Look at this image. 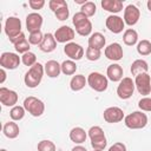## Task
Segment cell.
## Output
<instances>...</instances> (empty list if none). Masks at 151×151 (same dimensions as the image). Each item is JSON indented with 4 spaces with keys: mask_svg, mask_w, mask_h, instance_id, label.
<instances>
[{
    "mask_svg": "<svg viewBox=\"0 0 151 151\" xmlns=\"http://www.w3.org/2000/svg\"><path fill=\"white\" fill-rule=\"evenodd\" d=\"M24 107L33 117H40L45 112V104L42 103V100H40L39 98L33 97V96L25 98Z\"/></svg>",
    "mask_w": 151,
    "mask_h": 151,
    "instance_id": "obj_6",
    "label": "cell"
},
{
    "mask_svg": "<svg viewBox=\"0 0 151 151\" xmlns=\"http://www.w3.org/2000/svg\"><path fill=\"white\" fill-rule=\"evenodd\" d=\"M41 25H42V17L39 13L33 12L26 17V28L29 33L40 31Z\"/></svg>",
    "mask_w": 151,
    "mask_h": 151,
    "instance_id": "obj_17",
    "label": "cell"
},
{
    "mask_svg": "<svg viewBox=\"0 0 151 151\" xmlns=\"http://www.w3.org/2000/svg\"><path fill=\"white\" fill-rule=\"evenodd\" d=\"M54 14H55V17H57V19H58V20H60V21L66 20V19L68 18V15H70L68 6H65V7L60 8V9H58L57 12H54Z\"/></svg>",
    "mask_w": 151,
    "mask_h": 151,
    "instance_id": "obj_40",
    "label": "cell"
},
{
    "mask_svg": "<svg viewBox=\"0 0 151 151\" xmlns=\"http://www.w3.org/2000/svg\"><path fill=\"white\" fill-rule=\"evenodd\" d=\"M105 25L107 27V29L114 34H118V33H122L124 27H125V22L123 20V18H120L119 15H116V14H111L106 18V21H105Z\"/></svg>",
    "mask_w": 151,
    "mask_h": 151,
    "instance_id": "obj_13",
    "label": "cell"
},
{
    "mask_svg": "<svg viewBox=\"0 0 151 151\" xmlns=\"http://www.w3.org/2000/svg\"><path fill=\"white\" fill-rule=\"evenodd\" d=\"M134 88H136V85H134V81L132 80V78L130 77H124L120 81H119V85L117 87V94L120 99H129L132 97L133 92H134Z\"/></svg>",
    "mask_w": 151,
    "mask_h": 151,
    "instance_id": "obj_7",
    "label": "cell"
},
{
    "mask_svg": "<svg viewBox=\"0 0 151 151\" xmlns=\"http://www.w3.org/2000/svg\"><path fill=\"white\" fill-rule=\"evenodd\" d=\"M125 126L131 130L144 129L147 124V116L143 111H134L124 118Z\"/></svg>",
    "mask_w": 151,
    "mask_h": 151,
    "instance_id": "obj_3",
    "label": "cell"
},
{
    "mask_svg": "<svg viewBox=\"0 0 151 151\" xmlns=\"http://www.w3.org/2000/svg\"><path fill=\"white\" fill-rule=\"evenodd\" d=\"M109 151H126V145H125L124 143L117 142V143H114L112 146H110Z\"/></svg>",
    "mask_w": 151,
    "mask_h": 151,
    "instance_id": "obj_42",
    "label": "cell"
},
{
    "mask_svg": "<svg viewBox=\"0 0 151 151\" xmlns=\"http://www.w3.org/2000/svg\"><path fill=\"white\" fill-rule=\"evenodd\" d=\"M132 76H138V74H142V73H147L149 71V65L145 60L143 59H137L134 60L132 64H131V68H130Z\"/></svg>",
    "mask_w": 151,
    "mask_h": 151,
    "instance_id": "obj_26",
    "label": "cell"
},
{
    "mask_svg": "<svg viewBox=\"0 0 151 151\" xmlns=\"http://www.w3.org/2000/svg\"><path fill=\"white\" fill-rule=\"evenodd\" d=\"M0 101L4 106H15L18 103V93L7 87H0Z\"/></svg>",
    "mask_w": 151,
    "mask_h": 151,
    "instance_id": "obj_16",
    "label": "cell"
},
{
    "mask_svg": "<svg viewBox=\"0 0 151 151\" xmlns=\"http://www.w3.org/2000/svg\"><path fill=\"white\" fill-rule=\"evenodd\" d=\"M48 6H50L51 11L54 13V12H57L58 9H60V8L65 7V6H67V2H66L65 0H51V1L48 2Z\"/></svg>",
    "mask_w": 151,
    "mask_h": 151,
    "instance_id": "obj_39",
    "label": "cell"
},
{
    "mask_svg": "<svg viewBox=\"0 0 151 151\" xmlns=\"http://www.w3.org/2000/svg\"><path fill=\"white\" fill-rule=\"evenodd\" d=\"M9 41L14 45V48H15V51L18 53L25 54L26 52H29V45L31 44L28 42V40L26 39V37H25L24 33H21L20 35H18L17 38H14V39H12Z\"/></svg>",
    "mask_w": 151,
    "mask_h": 151,
    "instance_id": "obj_19",
    "label": "cell"
},
{
    "mask_svg": "<svg viewBox=\"0 0 151 151\" xmlns=\"http://www.w3.org/2000/svg\"><path fill=\"white\" fill-rule=\"evenodd\" d=\"M77 71V64L73 60H65L61 63V72L65 76H72Z\"/></svg>",
    "mask_w": 151,
    "mask_h": 151,
    "instance_id": "obj_31",
    "label": "cell"
},
{
    "mask_svg": "<svg viewBox=\"0 0 151 151\" xmlns=\"http://www.w3.org/2000/svg\"><path fill=\"white\" fill-rule=\"evenodd\" d=\"M123 67L119 64H111L106 70L107 79H110L113 83L120 81L123 79Z\"/></svg>",
    "mask_w": 151,
    "mask_h": 151,
    "instance_id": "obj_21",
    "label": "cell"
},
{
    "mask_svg": "<svg viewBox=\"0 0 151 151\" xmlns=\"http://www.w3.org/2000/svg\"><path fill=\"white\" fill-rule=\"evenodd\" d=\"M103 117H104V120L106 123H110V124H114V123H119L122 122L125 117H124V111L118 107V106H111V107H107L104 113H103Z\"/></svg>",
    "mask_w": 151,
    "mask_h": 151,
    "instance_id": "obj_11",
    "label": "cell"
},
{
    "mask_svg": "<svg viewBox=\"0 0 151 151\" xmlns=\"http://www.w3.org/2000/svg\"><path fill=\"white\" fill-rule=\"evenodd\" d=\"M5 33L9 40L20 35L21 32V21L17 17H8L5 22Z\"/></svg>",
    "mask_w": 151,
    "mask_h": 151,
    "instance_id": "obj_8",
    "label": "cell"
},
{
    "mask_svg": "<svg viewBox=\"0 0 151 151\" xmlns=\"http://www.w3.org/2000/svg\"><path fill=\"white\" fill-rule=\"evenodd\" d=\"M138 107L140 109V111H145V112H151V98L149 97H144L138 101Z\"/></svg>",
    "mask_w": 151,
    "mask_h": 151,
    "instance_id": "obj_38",
    "label": "cell"
},
{
    "mask_svg": "<svg viewBox=\"0 0 151 151\" xmlns=\"http://www.w3.org/2000/svg\"><path fill=\"white\" fill-rule=\"evenodd\" d=\"M45 73L50 78H57L61 73V64H59L57 60H48L44 65Z\"/></svg>",
    "mask_w": 151,
    "mask_h": 151,
    "instance_id": "obj_22",
    "label": "cell"
},
{
    "mask_svg": "<svg viewBox=\"0 0 151 151\" xmlns=\"http://www.w3.org/2000/svg\"><path fill=\"white\" fill-rule=\"evenodd\" d=\"M87 138V133L83 127H73L70 131V139L74 143V144H83Z\"/></svg>",
    "mask_w": 151,
    "mask_h": 151,
    "instance_id": "obj_25",
    "label": "cell"
},
{
    "mask_svg": "<svg viewBox=\"0 0 151 151\" xmlns=\"http://www.w3.org/2000/svg\"><path fill=\"white\" fill-rule=\"evenodd\" d=\"M80 9H81L80 12H83L87 18H90V17H93V15L96 14V12H97V6H96V4H94L93 1H87L86 4H84V5L81 6Z\"/></svg>",
    "mask_w": 151,
    "mask_h": 151,
    "instance_id": "obj_33",
    "label": "cell"
},
{
    "mask_svg": "<svg viewBox=\"0 0 151 151\" xmlns=\"http://www.w3.org/2000/svg\"><path fill=\"white\" fill-rule=\"evenodd\" d=\"M44 39V34L41 33V31H38V32H33V33H29V37H28V42L31 45H40L41 41Z\"/></svg>",
    "mask_w": 151,
    "mask_h": 151,
    "instance_id": "obj_37",
    "label": "cell"
},
{
    "mask_svg": "<svg viewBox=\"0 0 151 151\" xmlns=\"http://www.w3.org/2000/svg\"><path fill=\"white\" fill-rule=\"evenodd\" d=\"M86 84H87V78H85V76H83V74H76V76L72 77V79L70 81V87H71L72 91L78 92V91L83 90Z\"/></svg>",
    "mask_w": 151,
    "mask_h": 151,
    "instance_id": "obj_28",
    "label": "cell"
},
{
    "mask_svg": "<svg viewBox=\"0 0 151 151\" xmlns=\"http://www.w3.org/2000/svg\"><path fill=\"white\" fill-rule=\"evenodd\" d=\"M137 52L140 55H149L151 53V42L146 39L140 40L137 44Z\"/></svg>",
    "mask_w": 151,
    "mask_h": 151,
    "instance_id": "obj_32",
    "label": "cell"
},
{
    "mask_svg": "<svg viewBox=\"0 0 151 151\" xmlns=\"http://www.w3.org/2000/svg\"><path fill=\"white\" fill-rule=\"evenodd\" d=\"M134 85L137 91L142 96H147L151 93V77L149 73H142L134 77Z\"/></svg>",
    "mask_w": 151,
    "mask_h": 151,
    "instance_id": "obj_10",
    "label": "cell"
},
{
    "mask_svg": "<svg viewBox=\"0 0 151 151\" xmlns=\"http://www.w3.org/2000/svg\"><path fill=\"white\" fill-rule=\"evenodd\" d=\"M146 6H147V9L151 12V0H149V1L146 2Z\"/></svg>",
    "mask_w": 151,
    "mask_h": 151,
    "instance_id": "obj_46",
    "label": "cell"
},
{
    "mask_svg": "<svg viewBox=\"0 0 151 151\" xmlns=\"http://www.w3.org/2000/svg\"><path fill=\"white\" fill-rule=\"evenodd\" d=\"M72 22H73V26L76 28V32L79 35L87 37V35L91 34V32H92V22L90 21V19L83 12H77L73 15Z\"/></svg>",
    "mask_w": 151,
    "mask_h": 151,
    "instance_id": "obj_2",
    "label": "cell"
},
{
    "mask_svg": "<svg viewBox=\"0 0 151 151\" xmlns=\"http://www.w3.org/2000/svg\"><path fill=\"white\" fill-rule=\"evenodd\" d=\"M25 112H26V110H25L24 106L15 105V106H13V107L11 109V111H9V117H11V119H12L13 122H19V120H21V119L25 117Z\"/></svg>",
    "mask_w": 151,
    "mask_h": 151,
    "instance_id": "obj_30",
    "label": "cell"
},
{
    "mask_svg": "<svg viewBox=\"0 0 151 151\" xmlns=\"http://www.w3.org/2000/svg\"><path fill=\"white\" fill-rule=\"evenodd\" d=\"M86 59L90 60V61H96L100 58L101 55V52L100 50H97V48H93V47H87L86 50Z\"/></svg>",
    "mask_w": 151,
    "mask_h": 151,
    "instance_id": "obj_36",
    "label": "cell"
},
{
    "mask_svg": "<svg viewBox=\"0 0 151 151\" xmlns=\"http://www.w3.org/2000/svg\"><path fill=\"white\" fill-rule=\"evenodd\" d=\"M123 41L127 46H133L138 42V33L133 28H127L125 29L123 34Z\"/></svg>",
    "mask_w": 151,
    "mask_h": 151,
    "instance_id": "obj_29",
    "label": "cell"
},
{
    "mask_svg": "<svg viewBox=\"0 0 151 151\" xmlns=\"http://www.w3.org/2000/svg\"><path fill=\"white\" fill-rule=\"evenodd\" d=\"M139 18H140V11L138 9L137 6L130 4V5H127L125 7V9H124V18H123L125 25L133 26V25H136L138 22Z\"/></svg>",
    "mask_w": 151,
    "mask_h": 151,
    "instance_id": "obj_12",
    "label": "cell"
},
{
    "mask_svg": "<svg viewBox=\"0 0 151 151\" xmlns=\"http://www.w3.org/2000/svg\"><path fill=\"white\" fill-rule=\"evenodd\" d=\"M38 151H55V144L51 140H40L38 143Z\"/></svg>",
    "mask_w": 151,
    "mask_h": 151,
    "instance_id": "obj_35",
    "label": "cell"
},
{
    "mask_svg": "<svg viewBox=\"0 0 151 151\" xmlns=\"http://www.w3.org/2000/svg\"><path fill=\"white\" fill-rule=\"evenodd\" d=\"M103 9L112 13V14H116V13H119L120 11H123V1L120 0H101L100 2Z\"/></svg>",
    "mask_w": 151,
    "mask_h": 151,
    "instance_id": "obj_23",
    "label": "cell"
},
{
    "mask_svg": "<svg viewBox=\"0 0 151 151\" xmlns=\"http://www.w3.org/2000/svg\"><path fill=\"white\" fill-rule=\"evenodd\" d=\"M21 63L25 65V66H29V67H32L33 65H35L37 64V57H35V54L33 53V52H26L25 54H22V57H21Z\"/></svg>",
    "mask_w": 151,
    "mask_h": 151,
    "instance_id": "obj_34",
    "label": "cell"
},
{
    "mask_svg": "<svg viewBox=\"0 0 151 151\" xmlns=\"http://www.w3.org/2000/svg\"><path fill=\"white\" fill-rule=\"evenodd\" d=\"M105 44H106V39L100 32H94L88 38V47L101 50L103 47H105Z\"/></svg>",
    "mask_w": 151,
    "mask_h": 151,
    "instance_id": "obj_24",
    "label": "cell"
},
{
    "mask_svg": "<svg viewBox=\"0 0 151 151\" xmlns=\"http://www.w3.org/2000/svg\"><path fill=\"white\" fill-rule=\"evenodd\" d=\"M55 47H57V40L54 38V34L52 33L44 34V39L39 45V48L45 53H50V52H53Z\"/></svg>",
    "mask_w": 151,
    "mask_h": 151,
    "instance_id": "obj_20",
    "label": "cell"
},
{
    "mask_svg": "<svg viewBox=\"0 0 151 151\" xmlns=\"http://www.w3.org/2000/svg\"><path fill=\"white\" fill-rule=\"evenodd\" d=\"M0 151H7V150H6V149H1Z\"/></svg>",
    "mask_w": 151,
    "mask_h": 151,
    "instance_id": "obj_47",
    "label": "cell"
},
{
    "mask_svg": "<svg viewBox=\"0 0 151 151\" xmlns=\"http://www.w3.org/2000/svg\"><path fill=\"white\" fill-rule=\"evenodd\" d=\"M87 85L96 92H104L107 90L109 79L99 72H91L87 77Z\"/></svg>",
    "mask_w": 151,
    "mask_h": 151,
    "instance_id": "obj_5",
    "label": "cell"
},
{
    "mask_svg": "<svg viewBox=\"0 0 151 151\" xmlns=\"http://www.w3.org/2000/svg\"><path fill=\"white\" fill-rule=\"evenodd\" d=\"M64 53L70 58V60H80L84 57V48L77 42H67L64 47Z\"/></svg>",
    "mask_w": 151,
    "mask_h": 151,
    "instance_id": "obj_15",
    "label": "cell"
},
{
    "mask_svg": "<svg viewBox=\"0 0 151 151\" xmlns=\"http://www.w3.org/2000/svg\"><path fill=\"white\" fill-rule=\"evenodd\" d=\"M28 5L32 9H41L45 6V1L44 0H29Z\"/></svg>",
    "mask_w": 151,
    "mask_h": 151,
    "instance_id": "obj_41",
    "label": "cell"
},
{
    "mask_svg": "<svg viewBox=\"0 0 151 151\" xmlns=\"http://www.w3.org/2000/svg\"><path fill=\"white\" fill-rule=\"evenodd\" d=\"M93 151H101V150H93Z\"/></svg>",
    "mask_w": 151,
    "mask_h": 151,
    "instance_id": "obj_48",
    "label": "cell"
},
{
    "mask_svg": "<svg viewBox=\"0 0 151 151\" xmlns=\"http://www.w3.org/2000/svg\"><path fill=\"white\" fill-rule=\"evenodd\" d=\"M74 2H76V4H79V5H81V6H83V5H84V4H86L87 1H86V0H74Z\"/></svg>",
    "mask_w": 151,
    "mask_h": 151,
    "instance_id": "obj_45",
    "label": "cell"
},
{
    "mask_svg": "<svg viewBox=\"0 0 151 151\" xmlns=\"http://www.w3.org/2000/svg\"><path fill=\"white\" fill-rule=\"evenodd\" d=\"M71 151H87V150H86L84 146H81V145H77V146H74Z\"/></svg>",
    "mask_w": 151,
    "mask_h": 151,
    "instance_id": "obj_44",
    "label": "cell"
},
{
    "mask_svg": "<svg viewBox=\"0 0 151 151\" xmlns=\"http://www.w3.org/2000/svg\"><path fill=\"white\" fill-rule=\"evenodd\" d=\"M124 55L123 47L118 42H112L105 47V57L112 61H119Z\"/></svg>",
    "mask_w": 151,
    "mask_h": 151,
    "instance_id": "obj_18",
    "label": "cell"
},
{
    "mask_svg": "<svg viewBox=\"0 0 151 151\" xmlns=\"http://www.w3.org/2000/svg\"><path fill=\"white\" fill-rule=\"evenodd\" d=\"M2 132H4V134H5L7 138H9V139H14V138H17V137L19 136L20 129H19L18 124L14 123V122L12 120V122H7V123L4 125V127H2Z\"/></svg>",
    "mask_w": 151,
    "mask_h": 151,
    "instance_id": "obj_27",
    "label": "cell"
},
{
    "mask_svg": "<svg viewBox=\"0 0 151 151\" xmlns=\"http://www.w3.org/2000/svg\"><path fill=\"white\" fill-rule=\"evenodd\" d=\"M74 29L68 27V26H60L59 28H57V31L54 32V38L57 40V42H60V44H67V42H71V40H73L74 38Z\"/></svg>",
    "mask_w": 151,
    "mask_h": 151,
    "instance_id": "obj_14",
    "label": "cell"
},
{
    "mask_svg": "<svg viewBox=\"0 0 151 151\" xmlns=\"http://www.w3.org/2000/svg\"><path fill=\"white\" fill-rule=\"evenodd\" d=\"M44 72H45L44 65H41L40 63H37L35 65H33L32 67H29V70L26 72L25 77H24L25 85L27 87H29V88L37 87L41 83Z\"/></svg>",
    "mask_w": 151,
    "mask_h": 151,
    "instance_id": "obj_1",
    "label": "cell"
},
{
    "mask_svg": "<svg viewBox=\"0 0 151 151\" xmlns=\"http://www.w3.org/2000/svg\"><path fill=\"white\" fill-rule=\"evenodd\" d=\"M87 136L91 139V146L93 150H104L106 147V137L104 130L100 126H92L87 131Z\"/></svg>",
    "mask_w": 151,
    "mask_h": 151,
    "instance_id": "obj_4",
    "label": "cell"
},
{
    "mask_svg": "<svg viewBox=\"0 0 151 151\" xmlns=\"http://www.w3.org/2000/svg\"><path fill=\"white\" fill-rule=\"evenodd\" d=\"M0 74H1L0 84H4V83H5V80H6V71H5V68H1V70H0Z\"/></svg>",
    "mask_w": 151,
    "mask_h": 151,
    "instance_id": "obj_43",
    "label": "cell"
},
{
    "mask_svg": "<svg viewBox=\"0 0 151 151\" xmlns=\"http://www.w3.org/2000/svg\"><path fill=\"white\" fill-rule=\"evenodd\" d=\"M21 63V58L13 52H4L0 57V66L5 70H15Z\"/></svg>",
    "mask_w": 151,
    "mask_h": 151,
    "instance_id": "obj_9",
    "label": "cell"
}]
</instances>
